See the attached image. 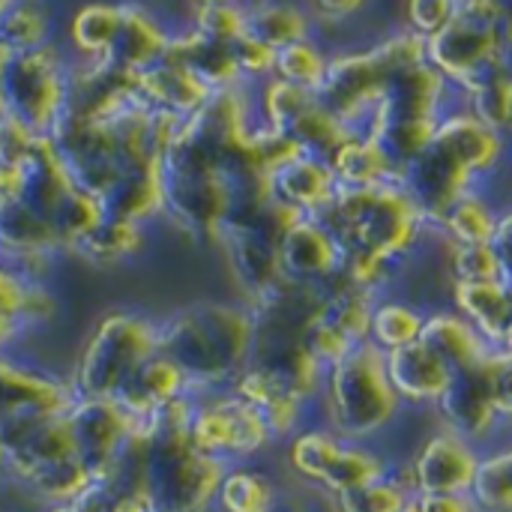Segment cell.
<instances>
[{
    "mask_svg": "<svg viewBox=\"0 0 512 512\" xmlns=\"http://www.w3.org/2000/svg\"><path fill=\"white\" fill-rule=\"evenodd\" d=\"M105 216L150 225L165 213V189H162V165L132 168L117 177V183L99 198Z\"/></svg>",
    "mask_w": 512,
    "mask_h": 512,
    "instance_id": "cb8c5ba5",
    "label": "cell"
},
{
    "mask_svg": "<svg viewBox=\"0 0 512 512\" xmlns=\"http://www.w3.org/2000/svg\"><path fill=\"white\" fill-rule=\"evenodd\" d=\"M6 468H9V450H6V438L0 432V480H6Z\"/></svg>",
    "mask_w": 512,
    "mask_h": 512,
    "instance_id": "681fc988",
    "label": "cell"
},
{
    "mask_svg": "<svg viewBox=\"0 0 512 512\" xmlns=\"http://www.w3.org/2000/svg\"><path fill=\"white\" fill-rule=\"evenodd\" d=\"M171 48V33L165 24L144 9L141 3H120V27L117 36L102 60H111L114 66L141 75L150 66L162 63Z\"/></svg>",
    "mask_w": 512,
    "mask_h": 512,
    "instance_id": "e0dca14e",
    "label": "cell"
},
{
    "mask_svg": "<svg viewBox=\"0 0 512 512\" xmlns=\"http://www.w3.org/2000/svg\"><path fill=\"white\" fill-rule=\"evenodd\" d=\"M423 342L429 348H435L456 372L462 369H474L492 360V354L498 351L471 321H465L453 306H441L432 309L426 318V330H423Z\"/></svg>",
    "mask_w": 512,
    "mask_h": 512,
    "instance_id": "7402d4cb",
    "label": "cell"
},
{
    "mask_svg": "<svg viewBox=\"0 0 512 512\" xmlns=\"http://www.w3.org/2000/svg\"><path fill=\"white\" fill-rule=\"evenodd\" d=\"M66 426L84 468L99 480L120 456L138 423L114 399H75L66 411Z\"/></svg>",
    "mask_w": 512,
    "mask_h": 512,
    "instance_id": "7c38bea8",
    "label": "cell"
},
{
    "mask_svg": "<svg viewBox=\"0 0 512 512\" xmlns=\"http://www.w3.org/2000/svg\"><path fill=\"white\" fill-rule=\"evenodd\" d=\"M348 441L339 438L336 432H330L324 423L312 420L309 426H303L297 435H291L282 447H285V465L288 474L294 477V483L306 486V489H321L330 468L336 465L342 447Z\"/></svg>",
    "mask_w": 512,
    "mask_h": 512,
    "instance_id": "d4e9b609",
    "label": "cell"
},
{
    "mask_svg": "<svg viewBox=\"0 0 512 512\" xmlns=\"http://www.w3.org/2000/svg\"><path fill=\"white\" fill-rule=\"evenodd\" d=\"M408 417L387 375V357L375 345H357L348 357L324 372L315 420L345 441L384 444Z\"/></svg>",
    "mask_w": 512,
    "mask_h": 512,
    "instance_id": "3957f363",
    "label": "cell"
},
{
    "mask_svg": "<svg viewBox=\"0 0 512 512\" xmlns=\"http://www.w3.org/2000/svg\"><path fill=\"white\" fill-rule=\"evenodd\" d=\"M3 57H6V51H3V48H0V63H3Z\"/></svg>",
    "mask_w": 512,
    "mask_h": 512,
    "instance_id": "11a10c76",
    "label": "cell"
},
{
    "mask_svg": "<svg viewBox=\"0 0 512 512\" xmlns=\"http://www.w3.org/2000/svg\"><path fill=\"white\" fill-rule=\"evenodd\" d=\"M249 33L270 48H285L315 36V18L306 3L297 0H252L246 3Z\"/></svg>",
    "mask_w": 512,
    "mask_h": 512,
    "instance_id": "f1b7e54d",
    "label": "cell"
},
{
    "mask_svg": "<svg viewBox=\"0 0 512 512\" xmlns=\"http://www.w3.org/2000/svg\"><path fill=\"white\" fill-rule=\"evenodd\" d=\"M489 189L495 192V198L501 201V207H512V162L501 171V177H495L489 183Z\"/></svg>",
    "mask_w": 512,
    "mask_h": 512,
    "instance_id": "7dc6e473",
    "label": "cell"
},
{
    "mask_svg": "<svg viewBox=\"0 0 512 512\" xmlns=\"http://www.w3.org/2000/svg\"><path fill=\"white\" fill-rule=\"evenodd\" d=\"M0 114H3V102H0Z\"/></svg>",
    "mask_w": 512,
    "mask_h": 512,
    "instance_id": "6f0895ef",
    "label": "cell"
},
{
    "mask_svg": "<svg viewBox=\"0 0 512 512\" xmlns=\"http://www.w3.org/2000/svg\"><path fill=\"white\" fill-rule=\"evenodd\" d=\"M423 512H480L474 495H417Z\"/></svg>",
    "mask_w": 512,
    "mask_h": 512,
    "instance_id": "f6af8a7d",
    "label": "cell"
},
{
    "mask_svg": "<svg viewBox=\"0 0 512 512\" xmlns=\"http://www.w3.org/2000/svg\"><path fill=\"white\" fill-rule=\"evenodd\" d=\"M330 57L333 51H327V45L318 39V36H309L303 42H294V45H285L279 48L276 54V78L282 81H291L297 87H306V90H321L324 78H327V69H330Z\"/></svg>",
    "mask_w": 512,
    "mask_h": 512,
    "instance_id": "d590c367",
    "label": "cell"
},
{
    "mask_svg": "<svg viewBox=\"0 0 512 512\" xmlns=\"http://www.w3.org/2000/svg\"><path fill=\"white\" fill-rule=\"evenodd\" d=\"M120 27V3H84L69 18V42L84 60H102Z\"/></svg>",
    "mask_w": 512,
    "mask_h": 512,
    "instance_id": "836d02e7",
    "label": "cell"
},
{
    "mask_svg": "<svg viewBox=\"0 0 512 512\" xmlns=\"http://www.w3.org/2000/svg\"><path fill=\"white\" fill-rule=\"evenodd\" d=\"M411 498H417V495L393 468L390 477L375 480V483L360 486V489H351V492L336 495L330 501H333L336 512H399Z\"/></svg>",
    "mask_w": 512,
    "mask_h": 512,
    "instance_id": "8d00e7d4",
    "label": "cell"
},
{
    "mask_svg": "<svg viewBox=\"0 0 512 512\" xmlns=\"http://www.w3.org/2000/svg\"><path fill=\"white\" fill-rule=\"evenodd\" d=\"M60 240L51 222L33 213L12 192L0 198V255H57Z\"/></svg>",
    "mask_w": 512,
    "mask_h": 512,
    "instance_id": "83f0119b",
    "label": "cell"
},
{
    "mask_svg": "<svg viewBox=\"0 0 512 512\" xmlns=\"http://www.w3.org/2000/svg\"><path fill=\"white\" fill-rule=\"evenodd\" d=\"M147 246V225L102 216L75 246L72 255L84 258L87 264L96 267H114L138 258Z\"/></svg>",
    "mask_w": 512,
    "mask_h": 512,
    "instance_id": "4316f807",
    "label": "cell"
},
{
    "mask_svg": "<svg viewBox=\"0 0 512 512\" xmlns=\"http://www.w3.org/2000/svg\"><path fill=\"white\" fill-rule=\"evenodd\" d=\"M321 222L333 231L345 258L366 255L402 267L435 231L405 183L339 189Z\"/></svg>",
    "mask_w": 512,
    "mask_h": 512,
    "instance_id": "7a4b0ae2",
    "label": "cell"
},
{
    "mask_svg": "<svg viewBox=\"0 0 512 512\" xmlns=\"http://www.w3.org/2000/svg\"><path fill=\"white\" fill-rule=\"evenodd\" d=\"M339 180L330 159L303 153L273 174V198L300 210L309 219H321L339 195Z\"/></svg>",
    "mask_w": 512,
    "mask_h": 512,
    "instance_id": "ac0fdd59",
    "label": "cell"
},
{
    "mask_svg": "<svg viewBox=\"0 0 512 512\" xmlns=\"http://www.w3.org/2000/svg\"><path fill=\"white\" fill-rule=\"evenodd\" d=\"M456 18L453 0H405V27L429 39Z\"/></svg>",
    "mask_w": 512,
    "mask_h": 512,
    "instance_id": "60d3db41",
    "label": "cell"
},
{
    "mask_svg": "<svg viewBox=\"0 0 512 512\" xmlns=\"http://www.w3.org/2000/svg\"><path fill=\"white\" fill-rule=\"evenodd\" d=\"M279 495L282 483L258 462L231 465L216 495V512H270Z\"/></svg>",
    "mask_w": 512,
    "mask_h": 512,
    "instance_id": "1f68e13d",
    "label": "cell"
},
{
    "mask_svg": "<svg viewBox=\"0 0 512 512\" xmlns=\"http://www.w3.org/2000/svg\"><path fill=\"white\" fill-rule=\"evenodd\" d=\"M36 141H39V135L33 129H27L18 117H12L6 111L0 114V168L3 171H15L30 156Z\"/></svg>",
    "mask_w": 512,
    "mask_h": 512,
    "instance_id": "ab89813d",
    "label": "cell"
},
{
    "mask_svg": "<svg viewBox=\"0 0 512 512\" xmlns=\"http://www.w3.org/2000/svg\"><path fill=\"white\" fill-rule=\"evenodd\" d=\"M324 510V495L315 489H306L300 483L282 486V495L276 498V504L270 512H321Z\"/></svg>",
    "mask_w": 512,
    "mask_h": 512,
    "instance_id": "b9f144b4",
    "label": "cell"
},
{
    "mask_svg": "<svg viewBox=\"0 0 512 512\" xmlns=\"http://www.w3.org/2000/svg\"><path fill=\"white\" fill-rule=\"evenodd\" d=\"M0 512H12V510H6V507H0Z\"/></svg>",
    "mask_w": 512,
    "mask_h": 512,
    "instance_id": "9f6ffc18",
    "label": "cell"
},
{
    "mask_svg": "<svg viewBox=\"0 0 512 512\" xmlns=\"http://www.w3.org/2000/svg\"><path fill=\"white\" fill-rule=\"evenodd\" d=\"M195 396L186 375L162 354H153L132 378L129 384L114 396V402L141 426H147L159 411H165L171 402Z\"/></svg>",
    "mask_w": 512,
    "mask_h": 512,
    "instance_id": "d6986e66",
    "label": "cell"
},
{
    "mask_svg": "<svg viewBox=\"0 0 512 512\" xmlns=\"http://www.w3.org/2000/svg\"><path fill=\"white\" fill-rule=\"evenodd\" d=\"M255 315L246 303L195 300L159 318V354L189 381L195 396L231 390L249 366Z\"/></svg>",
    "mask_w": 512,
    "mask_h": 512,
    "instance_id": "6da1fadb",
    "label": "cell"
},
{
    "mask_svg": "<svg viewBox=\"0 0 512 512\" xmlns=\"http://www.w3.org/2000/svg\"><path fill=\"white\" fill-rule=\"evenodd\" d=\"M57 315V300L48 285L24 282L6 264H0V351L21 342L24 333L45 327Z\"/></svg>",
    "mask_w": 512,
    "mask_h": 512,
    "instance_id": "ffe728a7",
    "label": "cell"
},
{
    "mask_svg": "<svg viewBox=\"0 0 512 512\" xmlns=\"http://www.w3.org/2000/svg\"><path fill=\"white\" fill-rule=\"evenodd\" d=\"M471 495L480 512H512V435L483 453Z\"/></svg>",
    "mask_w": 512,
    "mask_h": 512,
    "instance_id": "e575fe53",
    "label": "cell"
},
{
    "mask_svg": "<svg viewBox=\"0 0 512 512\" xmlns=\"http://www.w3.org/2000/svg\"><path fill=\"white\" fill-rule=\"evenodd\" d=\"M384 357H387L390 384L399 393L402 405L408 411L432 414L435 405L441 402V396L447 393V387L453 384L456 369L423 339L408 348L390 351Z\"/></svg>",
    "mask_w": 512,
    "mask_h": 512,
    "instance_id": "5bb4252c",
    "label": "cell"
},
{
    "mask_svg": "<svg viewBox=\"0 0 512 512\" xmlns=\"http://www.w3.org/2000/svg\"><path fill=\"white\" fill-rule=\"evenodd\" d=\"M198 6H228V3H243V0H195Z\"/></svg>",
    "mask_w": 512,
    "mask_h": 512,
    "instance_id": "816d5d0a",
    "label": "cell"
},
{
    "mask_svg": "<svg viewBox=\"0 0 512 512\" xmlns=\"http://www.w3.org/2000/svg\"><path fill=\"white\" fill-rule=\"evenodd\" d=\"M222 252L234 285L240 288V303L252 306L267 291H273L285 276L279 264V240L261 225H228L216 243Z\"/></svg>",
    "mask_w": 512,
    "mask_h": 512,
    "instance_id": "4fadbf2b",
    "label": "cell"
},
{
    "mask_svg": "<svg viewBox=\"0 0 512 512\" xmlns=\"http://www.w3.org/2000/svg\"><path fill=\"white\" fill-rule=\"evenodd\" d=\"M57 15L48 0H12L0 15V48L6 54L54 45Z\"/></svg>",
    "mask_w": 512,
    "mask_h": 512,
    "instance_id": "d6a6232c",
    "label": "cell"
},
{
    "mask_svg": "<svg viewBox=\"0 0 512 512\" xmlns=\"http://www.w3.org/2000/svg\"><path fill=\"white\" fill-rule=\"evenodd\" d=\"M399 512H423V510H420L417 498H411V501H408V504H405V507H402V510H399Z\"/></svg>",
    "mask_w": 512,
    "mask_h": 512,
    "instance_id": "f5cc1de1",
    "label": "cell"
},
{
    "mask_svg": "<svg viewBox=\"0 0 512 512\" xmlns=\"http://www.w3.org/2000/svg\"><path fill=\"white\" fill-rule=\"evenodd\" d=\"M330 165L342 189H369L384 183H405V168L384 141L372 135H351L333 156Z\"/></svg>",
    "mask_w": 512,
    "mask_h": 512,
    "instance_id": "44dd1931",
    "label": "cell"
},
{
    "mask_svg": "<svg viewBox=\"0 0 512 512\" xmlns=\"http://www.w3.org/2000/svg\"><path fill=\"white\" fill-rule=\"evenodd\" d=\"M153 354H159V318L108 312L84 342L69 375L75 399H114Z\"/></svg>",
    "mask_w": 512,
    "mask_h": 512,
    "instance_id": "8992f818",
    "label": "cell"
},
{
    "mask_svg": "<svg viewBox=\"0 0 512 512\" xmlns=\"http://www.w3.org/2000/svg\"><path fill=\"white\" fill-rule=\"evenodd\" d=\"M492 249H495L498 264H501V282L512 291V207L501 210V222H498Z\"/></svg>",
    "mask_w": 512,
    "mask_h": 512,
    "instance_id": "ee69618b",
    "label": "cell"
},
{
    "mask_svg": "<svg viewBox=\"0 0 512 512\" xmlns=\"http://www.w3.org/2000/svg\"><path fill=\"white\" fill-rule=\"evenodd\" d=\"M69 69L72 63L57 45L6 54L0 63L3 111L18 117L39 138H48L66 114Z\"/></svg>",
    "mask_w": 512,
    "mask_h": 512,
    "instance_id": "52a82bcc",
    "label": "cell"
},
{
    "mask_svg": "<svg viewBox=\"0 0 512 512\" xmlns=\"http://www.w3.org/2000/svg\"><path fill=\"white\" fill-rule=\"evenodd\" d=\"M3 438L9 450L6 477L45 507L75 501L96 483L75 453L66 414L21 423L6 429Z\"/></svg>",
    "mask_w": 512,
    "mask_h": 512,
    "instance_id": "5b68a950",
    "label": "cell"
},
{
    "mask_svg": "<svg viewBox=\"0 0 512 512\" xmlns=\"http://www.w3.org/2000/svg\"><path fill=\"white\" fill-rule=\"evenodd\" d=\"M426 318H429V312L420 303L408 300L405 294H396V291L384 294L375 300V309H372L369 345H375L384 354L408 348L423 339Z\"/></svg>",
    "mask_w": 512,
    "mask_h": 512,
    "instance_id": "4dcf8cb0",
    "label": "cell"
},
{
    "mask_svg": "<svg viewBox=\"0 0 512 512\" xmlns=\"http://www.w3.org/2000/svg\"><path fill=\"white\" fill-rule=\"evenodd\" d=\"M195 30H201L210 39L234 45L240 36L249 33L246 3H228V6H198L195 9Z\"/></svg>",
    "mask_w": 512,
    "mask_h": 512,
    "instance_id": "f35d334b",
    "label": "cell"
},
{
    "mask_svg": "<svg viewBox=\"0 0 512 512\" xmlns=\"http://www.w3.org/2000/svg\"><path fill=\"white\" fill-rule=\"evenodd\" d=\"M447 267H450L456 282H492V279H501V264H498V255H495L492 243L465 246V243L447 240Z\"/></svg>",
    "mask_w": 512,
    "mask_h": 512,
    "instance_id": "74e56055",
    "label": "cell"
},
{
    "mask_svg": "<svg viewBox=\"0 0 512 512\" xmlns=\"http://www.w3.org/2000/svg\"><path fill=\"white\" fill-rule=\"evenodd\" d=\"M195 396L159 411L147 432V489L156 512H213L222 477L231 465L204 456L189 438Z\"/></svg>",
    "mask_w": 512,
    "mask_h": 512,
    "instance_id": "277c9868",
    "label": "cell"
},
{
    "mask_svg": "<svg viewBox=\"0 0 512 512\" xmlns=\"http://www.w3.org/2000/svg\"><path fill=\"white\" fill-rule=\"evenodd\" d=\"M9 3H12V0H0V15H3V12L9 9Z\"/></svg>",
    "mask_w": 512,
    "mask_h": 512,
    "instance_id": "db71d44e",
    "label": "cell"
},
{
    "mask_svg": "<svg viewBox=\"0 0 512 512\" xmlns=\"http://www.w3.org/2000/svg\"><path fill=\"white\" fill-rule=\"evenodd\" d=\"M282 276L306 285H327L345 267V252L321 219H300L279 243Z\"/></svg>",
    "mask_w": 512,
    "mask_h": 512,
    "instance_id": "9a60e30c",
    "label": "cell"
},
{
    "mask_svg": "<svg viewBox=\"0 0 512 512\" xmlns=\"http://www.w3.org/2000/svg\"><path fill=\"white\" fill-rule=\"evenodd\" d=\"M189 438L204 456H213L225 465L258 462L276 447L264 414L234 390L195 396Z\"/></svg>",
    "mask_w": 512,
    "mask_h": 512,
    "instance_id": "ba28073f",
    "label": "cell"
},
{
    "mask_svg": "<svg viewBox=\"0 0 512 512\" xmlns=\"http://www.w3.org/2000/svg\"><path fill=\"white\" fill-rule=\"evenodd\" d=\"M9 192H12V171L0 168V198H6Z\"/></svg>",
    "mask_w": 512,
    "mask_h": 512,
    "instance_id": "f907efd6",
    "label": "cell"
},
{
    "mask_svg": "<svg viewBox=\"0 0 512 512\" xmlns=\"http://www.w3.org/2000/svg\"><path fill=\"white\" fill-rule=\"evenodd\" d=\"M78 186L72 183L51 138H39L30 156L12 171V195L24 201L45 222H57L60 207ZM57 231V228H54Z\"/></svg>",
    "mask_w": 512,
    "mask_h": 512,
    "instance_id": "2e32d148",
    "label": "cell"
},
{
    "mask_svg": "<svg viewBox=\"0 0 512 512\" xmlns=\"http://www.w3.org/2000/svg\"><path fill=\"white\" fill-rule=\"evenodd\" d=\"M138 90L153 108L171 111L177 117H192L213 96V90L201 78H195L186 66H180L171 57L150 66L147 72H141Z\"/></svg>",
    "mask_w": 512,
    "mask_h": 512,
    "instance_id": "603a6c76",
    "label": "cell"
},
{
    "mask_svg": "<svg viewBox=\"0 0 512 512\" xmlns=\"http://www.w3.org/2000/svg\"><path fill=\"white\" fill-rule=\"evenodd\" d=\"M45 512H105V504H102V498H99L96 486H90V492H84L81 498L66 501V504L45 507Z\"/></svg>",
    "mask_w": 512,
    "mask_h": 512,
    "instance_id": "bcb514c9",
    "label": "cell"
},
{
    "mask_svg": "<svg viewBox=\"0 0 512 512\" xmlns=\"http://www.w3.org/2000/svg\"><path fill=\"white\" fill-rule=\"evenodd\" d=\"M483 450L438 420L408 459H396V474L414 495H471L480 474Z\"/></svg>",
    "mask_w": 512,
    "mask_h": 512,
    "instance_id": "9c48e42d",
    "label": "cell"
},
{
    "mask_svg": "<svg viewBox=\"0 0 512 512\" xmlns=\"http://www.w3.org/2000/svg\"><path fill=\"white\" fill-rule=\"evenodd\" d=\"M492 372H495V399L504 423L512 429V357L495 351L492 357Z\"/></svg>",
    "mask_w": 512,
    "mask_h": 512,
    "instance_id": "7bdbcfd3",
    "label": "cell"
},
{
    "mask_svg": "<svg viewBox=\"0 0 512 512\" xmlns=\"http://www.w3.org/2000/svg\"><path fill=\"white\" fill-rule=\"evenodd\" d=\"M498 351H501V354H507V357H512V318H510V324L504 327L501 339H498Z\"/></svg>",
    "mask_w": 512,
    "mask_h": 512,
    "instance_id": "c3c4849f",
    "label": "cell"
},
{
    "mask_svg": "<svg viewBox=\"0 0 512 512\" xmlns=\"http://www.w3.org/2000/svg\"><path fill=\"white\" fill-rule=\"evenodd\" d=\"M72 405L75 390L69 378H57L0 351V432L33 420L63 417Z\"/></svg>",
    "mask_w": 512,
    "mask_h": 512,
    "instance_id": "8fae6325",
    "label": "cell"
},
{
    "mask_svg": "<svg viewBox=\"0 0 512 512\" xmlns=\"http://www.w3.org/2000/svg\"><path fill=\"white\" fill-rule=\"evenodd\" d=\"M450 306L498 348V339L512 318V291L501 279L456 282Z\"/></svg>",
    "mask_w": 512,
    "mask_h": 512,
    "instance_id": "484cf974",
    "label": "cell"
},
{
    "mask_svg": "<svg viewBox=\"0 0 512 512\" xmlns=\"http://www.w3.org/2000/svg\"><path fill=\"white\" fill-rule=\"evenodd\" d=\"M501 201L495 198V192L489 186H477L468 195H462L450 213L444 216V222L438 225V231L453 240V243H465V246H486L495 240L498 222H501Z\"/></svg>",
    "mask_w": 512,
    "mask_h": 512,
    "instance_id": "f546056e",
    "label": "cell"
},
{
    "mask_svg": "<svg viewBox=\"0 0 512 512\" xmlns=\"http://www.w3.org/2000/svg\"><path fill=\"white\" fill-rule=\"evenodd\" d=\"M432 417L444 429H450V432L462 435L465 441H471L474 447H480L483 453L498 447L501 441H507L512 429L504 423V417L498 411L492 360L483 366L456 372L453 384L435 405Z\"/></svg>",
    "mask_w": 512,
    "mask_h": 512,
    "instance_id": "30bf717a",
    "label": "cell"
}]
</instances>
